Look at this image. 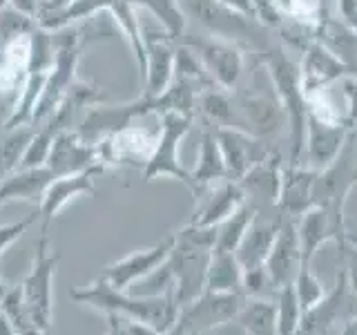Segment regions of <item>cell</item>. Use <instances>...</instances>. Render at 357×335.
I'll use <instances>...</instances> for the list:
<instances>
[{
	"label": "cell",
	"instance_id": "obj_42",
	"mask_svg": "<svg viewBox=\"0 0 357 335\" xmlns=\"http://www.w3.org/2000/svg\"><path fill=\"white\" fill-rule=\"evenodd\" d=\"M221 3L232 7L234 11H241L245 16H255V0H221Z\"/></svg>",
	"mask_w": 357,
	"mask_h": 335
},
{
	"label": "cell",
	"instance_id": "obj_48",
	"mask_svg": "<svg viewBox=\"0 0 357 335\" xmlns=\"http://www.w3.org/2000/svg\"><path fill=\"white\" fill-rule=\"evenodd\" d=\"M5 7H9V0H0V11H3Z\"/></svg>",
	"mask_w": 357,
	"mask_h": 335
},
{
	"label": "cell",
	"instance_id": "obj_11",
	"mask_svg": "<svg viewBox=\"0 0 357 335\" xmlns=\"http://www.w3.org/2000/svg\"><path fill=\"white\" fill-rule=\"evenodd\" d=\"M174 244H176V234H167L161 241H156L150 248H143V251H134L126 257H121L114 264L105 266L100 271V279H105L107 284H112L114 288L121 290H130L134 284H139L141 279H145L148 275H152L156 268H161L170 255L174 251Z\"/></svg>",
	"mask_w": 357,
	"mask_h": 335
},
{
	"label": "cell",
	"instance_id": "obj_33",
	"mask_svg": "<svg viewBox=\"0 0 357 335\" xmlns=\"http://www.w3.org/2000/svg\"><path fill=\"white\" fill-rule=\"evenodd\" d=\"M293 288H295L297 299H299L301 308H304V313L315 308L328 293L326 284L321 282V279L315 275V271L310 268V264H306V262L299 266V271L293 279Z\"/></svg>",
	"mask_w": 357,
	"mask_h": 335
},
{
	"label": "cell",
	"instance_id": "obj_43",
	"mask_svg": "<svg viewBox=\"0 0 357 335\" xmlns=\"http://www.w3.org/2000/svg\"><path fill=\"white\" fill-rule=\"evenodd\" d=\"M107 318V331L105 335H126L123 333V318L121 315H114V313H109Z\"/></svg>",
	"mask_w": 357,
	"mask_h": 335
},
{
	"label": "cell",
	"instance_id": "obj_19",
	"mask_svg": "<svg viewBox=\"0 0 357 335\" xmlns=\"http://www.w3.org/2000/svg\"><path fill=\"white\" fill-rule=\"evenodd\" d=\"M245 193L239 181L234 179H223L217 186L208 190V195L195 210L192 219L188 223L197 228H217L245 204Z\"/></svg>",
	"mask_w": 357,
	"mask_h": 335
},
{
	"label": "cell",
	"instance_id": "obj_20",
	"mask_svg": "<svg viewBox=\"0 0 357 335\" xmlns=\"http://www.w3.org/2000/svg\"><path fill=\"white\" fill-rule=\"evenodd\" d=\"M301 264H304V260H301V246L297 237L295 219L284 217L282 228L277 232V239L264 262V268L268 271V275H271L273 284L277 288H282V286L293 284Z\"/></svg>",
	"mask_w": 357,
	"mask_h": 335
},
{
	"label": "cell",
	"instance_id": "obj_5",
	"mask_svg": "<svg viewBox=\"0 0 357 335\" xmlns=\"http://www.w3.org/2000/svg\"><path fill=\"white\" fill-rule=\"evenodd\" d=\"M174 234L176 244L170 255V268L174 277V299L181 308L206 290V273L215 248L217 228H197L188 223Z\"/></svg>",
	"mask_w": 357,
	"mask_h": 335
},
{
	"label": "cell",
	"instance_id": "obj_28",
	"mask_svg": "<svg viewBox=\"0 0 357 335\" xmlns=\"http://www.w3.org/2000/svg\"><path fill=\"white\" fill-rule=\"evenodd\" d=\"M241 284L243 266L237 260V253L212 251L206 273V290L210 293H241Z\"/></svg>",
	"mask_w": 357,
	"mask_h": 335
},
{
	"label": "cell",
	"instance_id": "obj_35",
	"mask_svg": "<svg viewBox=\"0 0 357 335\" xmlns=\"http://www.w3.org/2000/svg\"><path fill=\"white\" fill-rule=\"evenodd\" d=\"M277 286L273 284L271 275L264 266L243 268V284L241 293L248 299H271V295H277Z\"/></svg>",
	"mask_w": 357,
	"mask_h": 335
},
{
	"label": "cell",
	"instance_id": "obj_30",
	"mask_svg": "<svg viewBox=\"0 0 357 335\" xmlns=\"http://www.w3.org/2000/svg\"><path fill=\"white\" fill-rule=\"evenodd\" d=\"M257 210L252 204H245L234 212V215H230L223 223H219L217 226V239H215V248L217 253H237L241 239L245 237V232H248L252 219L257 217Z\"/></svg>",
	"mask_w": 357,
	"mask_h": 335
},
{
	"label": "cell",
	"instance_id": "obj_32",
	"mask_svg": "<svg viewBox=\"0 0 357 335\" xmlns=\"http://www.w3.org/2000/svg\"><path fill=\"white\" fill-rule=\"evenodd\" d=\"M275 313H277V333L279 335H297L304 320V308H301L293 284L282 286L275 295Z\"/></svg>",
	"mask_w": 357,
	"mask_h": 335
},
{
	"label": "cell",
	"instance_id": "obj_4",
	"mask_svg": "<svg viewBox=\"0 0 357 335\" xmlns=\"http://www.w3.org/2000/svg\"><path fill=\"white\" fill-rule=\"evenodd\" d=\"M188 18H195L197 25L208 36L228 40L243 50H252L257 56L273 47L268 40V29L255 16L223 5L221 0H178Z\"/></svg>",
	"mask_w": 357,
	"mask_h": 335
},
{
	"label": "cell",
	"instance_id": "obj_17",
	"mask_svg": "<svg viewBox=\"0 0 357 335\" xmlns=\"http://www.w3.org/2000/svg\"><path fill=\"white\" fill-rule=\"evenodd\" d=\"M349 128L337 126V123L319 121L312 114L306 119V134H304V156L306 165L312 170H324L340 156L342 148L349 141ZM301 156V159H304Z\"/></svg>",
	"mask_w": 357,
	"mask_h": 335
},
{
	"label": "cell",
	"instance_id": "obj_27",
	"mask_svg": "<svg viewBox=\"0 0 357 335\" xmlns=\"http://www.w3.org/2000/svg\"><path fill=\"white\" fill-rule=\"evenodd\" d=\"M54 179V174L47 168H18L11 172L0 188L5 190L7 204L9 201H27V204L38 206L45 188Z\"/></svg>",
	"mask_w": 357,
	"mask_h": 335
},
{
	"label": "cell",
	"instance_id": "obj_29",
	"mask_svg": "<svg viewBox=\"0 0 357 335\" xmlns=\"http://www.w3.org/2000/svg\"><path fill=\"white\" fill-rule=\"evenodd\" d=\"M245 335H279L277 333V313L275 299H248L239 311L237 320Z\"/></svg>",
	"mask_w": 357,
	"mask_h": 335
},
{
	"label": "cell",
	"instance_id": "obj_1",
	"mask_svg": "<svg viewBox=\"0 0 357 335\" xmlns=\"http://www.w3.org/2000/svg\"><path fill=\"white\" fill-rule=\"evenodd\" d=\"M70 297L83 306H89L98 313H114L126 320H137L152 324L165 335L174 329L176 318H178V304L172 293L167 295H154V297H143V295H134L128 290L114 288L107 284L105 279L96 277L92 284L81 286V288H72Z\"/></svg>",
	"mask_w": 357,
	"mask_h": 335
},
{
	"label": "cell",
	"instance_id": "obj_25",
	"mask_svg": "<svg viewBox=\"0 0 357 335\" xmlns=\"http://www.w3.org/2000/svg\"><path fill=\"white\" fill-rule=\"evenodd\" d=\"M197 110L201 112L212 128H234L243 130V121L237 105H234L232 92L221 87H208L197 96Z\"/></svg>",
	"mask_w": 357,
	"mask_h": 335
},
{
	"label": "cell",
	"instance_id": "obj_41",
	"mask_svg": "<svg viewBox=\"0 0 357 335\" xmlns=\"http://www.w3.org/2000/svg\"><path fill=\"white\" fill-rule=\"evenodd\" d=\"M38 0H9V7L20 11V14H25L29 18L36 20L38 18Z\"/></svg>",
	"mask_w": 357,
	"mask_h": 335
},
{
	"label": "cell",
	"instance_id": "obj_15",
	"mask_svg": "<svg viewBox=\"0 0 357 335\" xmlns=\"http://www.w3.org/2000/svg\"><path fill=\"white\" fill-rule=\"evenodd\" d=\"M103 172H105V168H92V170H85V172L54 177L47 184V188H45L40 204H38V217L43 219V230H47L54 217L59 215L70 201L78 197H96L94 177Z\"/></svg>",
	"mask_w": 357,
	"mask_h": 335
},
{
	"label": "cell",
	"instance_id": "obj_36",
	"mask_svg": "<svg viewBox=\"0 0 357 335\" xmlns=\"http://www.w3.org/2000/svg\"><path fill=\"white\" fill-rule=\"evenodd\" d=\"M33 29H36V20L33 18L20 14V11L11 7H5L0 11V45L20 36H29Z\"/></svg>",
	"mask_w": 357,
	"mask_h": 335
},
{
	"label": "cell",
	"instance_id": "obj_2",
	"mask_svg": "<svg viewBox=\"0 0 357 335\" xmlns=\"http://www.w3.org/2000/svg\"><path fill=\"white\" fill-rule=\"evenodd\" d=\"M259 63L266 67L271 83L275 87V96L286 114V130L290 141V161L301 163L304 156V134H306V119H308V103L304 87H301L299 63H295L286 50L271 47L259 54Z\"/></svg>",
	"mask_w": 357,
	"mask_h": 335
},
{
	"label": "cell",
	"instance_id": "obj_37",
	"mask_svg": "<svg viewBox=\"0 0 357 335\" xmlns=\"http://www.w3.org/2000/svg\"><path fill=\"white\" fill-rule=\"evenodd\" d=\"M36 217L38 215H29L27 219H20L14 223H3V226H0V257L5 255V251L9 248V246H14L22 234L27 232V228L36 221Z\"/></svg>",
	"mask_w": 357,
	"mask_h": 335
},
{
	"label": "cell",
	"instance_id": "obj_24",
	"mask_svg": "<svg viewBox=\"0 0 357 335\" xmlns=\"http://www.w3.org/2000/svg\"><path fill=\"white\" fill-rule=\"evenodd\" d=\"M192 174V184H195V199L201 197L206 188L215 186L223 179H228L226 172V163H223V156L219 150V143L215 137V128H206L201 132V143H199V159Z\"/></svg>",
	"mask_w": 357,
	"mask_h": 335
},
{
	"label": "cell",
	"instance_id": "obj_49",
	"mask_svg": "<svg viewBox=\"0 0 357 335\" xmlns=\"http://www.w3.org/2000/svg\"><path fill=\"white\" fill-rule=\"evenodd\" d=\"M43 335H52V331H50V333H43Z\"/></svg>",
	"mask_w": 357,
	"mask_h": 335
},
{
	"label": "cell",
	"instance_id": "obj_38",
	"mask_svg": "<svg viewBox=\"0 0 357 335\" xmlns=\"http://www.w3.org/2000/svg\"><path fill=\"white\" fill-rule=\"evenodd\" d=\"M340 248H342V268L346 273V282H349L351 293L357 297V244L351 241L349 237Z\"/></svg>",
	"mask_w": 357,
	"mask_h": 335
},
{
	"label": "cell",
	"instance_id": "obj_23",
	"mask_svg": "<svg viewBox=\"0 0 357 335\" xmlns=\"http://www.w3.org/2000/svg\"><path fill=\"white\" fill-rule=\"evenodd\" d=\"M282 219H268L261 217L257 212V217L252 219L248 232L241 239L239 248H237V260L243 268H255V266H264L268 253H271L273 244L277 239V232L282 228Z\"/></svg>",
	"mask_w": 357,
	"mask_h": 335
},
{
	"label": "cell",
	"instance_id": "obj_7",
	"mask_svg": "<svg viewBox=\"0 0 357 335\" xmlns=\"http://www.w3.org/2000/svg\"><path fill=\"white\" fill-rule=\"evenodd\" d=\"M192 119L195 117L181 114V112H165V114L159 117L154 150L148 163L143 165V181H154L159 177H172L195 195L192 174H190V170H185V165L181 163V154H178L181 141L188 137L190 128H192Z\"/></svg>",
	"mask_w": 357,
	"mask_h": 335
},
{
	"label": "cell",
	"instance_id": "obj_13",
	"mask_svg": "<svg viewBox=\"0 0 357 335\" xmlns=\"http://www.w3.org/2000/svg\"><path fill=\"white\" fill-rule=\"evenodd\" d=\"M232 98L241 114L243 132H248L250 137L266 141L286 128V114L277 96H266L252 89H234Z\"/></svg>",
	"mask_w": 357,
	"mask_h": 335
},
{
	"label": "cell",
	"instance_id": "obj_44",
	"mask_svg": "<svg viewBox=\"0 0 357 335\" xmlns=\"http://www.w3.org/2000/svg\"><path fill=\"white\" fill-rule=\"evenodd\" d=\"M335 335H357V313L346 320L342 327L335 331Z\"/></svg>",
	"mask_w": 357,
	"mask_h": 335
},
{
	"label": "cell",
	"instance_id": "obj_34",
	"mask_svg": "<svg viewBox=\"0 0 357 335\" xmlns=\"http://www.w3.org/2000/svg\"><path fill=\"white\" fill-rule=\"evenodd\" d=\"M0 311L9 318V322L14 324L16 333H27V331H36L29 320V313L25 306V299H22V290L20 286H9L7 293L0 297Z\"/></svg>",
	"mask_w": 357,
	"mask_h": 335
},
{
	"label": "cell",
	"instance_id": "obj_39",
	"mask_svg": "<svg viewBox=\"0 0 357 335\" xmlns=\"http://www.w3.org/2000/svg\"><path fill=\"white\" fill-rule=\"evenodd\" d=\"M321 3L328 5V0H321ZM335 5H337L340 20L346 27L357 31V0H335Z\"/></svg>",
	"mask_w": 357,
	"mask_h": 335
},
{
	"label": "cell",
	"instance_id": "obj_6",
	"mask_svg": "<svg viewBox=\"0 0 357 335\" xmlns=\"http://www.w3.org/2000/svg\"><path fill=\"white\" fill-rule=\"evenodd\" d=\"M61 255L52 251L50 234L43 230L40 239L36 241L31 268L20 282L22 299L29 313V320L38 333L52 331V313H54V273L59 268Z\"/></svg>",
	"mask_w": 357,
	"mask_h": 335
},
{
	"label": "cell",
	"instance_id": "obj_21",
	"mask_svg": "<svg viewBox=\"0 0 357 335\" xmlns=\"http://www.w3.org/2000/svg\"><path fill=\"white\" fill-rule=\"evenodd\" d=\"M215 137L219 143V150L226 163L228 179H239L250 170V168L268 154V150H259L261 139L250 137L248 132L234 130V128H215Z\"/></svg>",
	"mask_w": 357,
	"mask_h": 335
},
{
	"label": "cell",
	"instance_id": "obj_40",
	"mask_svg": "<svg viewBox=\"0 0 357 335\" xmlns=\"http://www.w3.org/2000/svg\"><path fill=\"white\" fill-rule=\"evenodd\" d=\"M123 333H126V335H165L163 331L152 327V324L137 322V320H126V318H123Z\"/></svg>",
	"mask_w": 357,
	"mask_h": 335
},
{
	"label": "cell",
	"instance_id": "obj_46",
	"mask_svg": "<svg viewBox=\"0 0 357 335\" xmlns=\"http://www.w3.org/2000/svg\"><path fill=\"white\" fill-rule=\"evenodd\" d=\"M7 290H9V286L5 284V279H3V277H0V297H3V295L7 293Z\"/></svg>",
	"mask_w": 357,
	"mask_h": 335
},
{
	"label": "cell",
	"instance_id": "obj_18",
	"mask_svg": "<svg viewBox=\"0 0 357 335\" xmlns=\"http://www.w3.org/2000/svg\"><path fill=\"white\" fill-rule=\"evenodd\" d=\"M282 172H284L282 154L268 152L266 156H261V159L239 179L248 204H252L257 210L261 206L277 208L279 193H282Z\"/></svg>",
	"mask_w": 357,
	"mask_h": 335
},
{
	"label": "cell",
	"instance_id": "obj_16",
	"mask_svg": "<svg viewBox=\"0 0 357 335\" xmlns=\"http://www.w3.org/2000/svg\"><path fill=\"white\" fill-rule=\"evenodd\" d=\"M299 54H301L299 76H301L304 94L317 92L321 87H328L333 83H337L342 76L349 74V70H346V65L342 63L340 56L321 40L308 43Z\"/></svg>",
	"mask_w": 357,
	"mask_h": 335
},
{
	"label": "cell",
	"instance_id": "obj_31",
	"mask_svg": "<svg viewBox=\"0 0 357 335\" xmlns=\"http://www.w3.org/2000/svg\"><path fill=\"white\" fill-rule=\"evenodd\" d=\"M134 7L148 9L154 18H159L161 27L170 34V36L178 43L185 34L188 16L178 0H132Z\"/></svg>",
	"mask_w": 357,
	"mask_h": 335
},
{
	"label": "cell",
	"instance_id": "obj_47",
	"mask_svg": "<svg viewBox=\"0 0 357 335\" xmlns=\"http://www.w3.org/2000/svg\"><path fill=\"white\" fill-rule=\"evenodd\" d=\"M7 204V197H5V190L0 188V206H5Z\"/></svg>",
	"mask_w": 357,
	"mask_h": 335
},
{
	"label": "cell",
	"instance_id": "obj_12",
	"mask_svg": "<svg viewBox=\"0 0 357 335\" xmlns=\"http://www.w3.org/2000/svg\"><path fill=\"white\" fill-rule=\"evenodd\" d=\"M145 40V78H143V96H159L174 81L176 65V40L161 29L143 27Z\"/></svg>",
	"mask_w": 357,
	"mask_h": 335
},
{
	"label": "cell",
	"instance_id": "obj_26",
	"mask_svg": "<svg viewBox=\"0 0 357 335\" xmlns=\"http://www.w3.org/2000/svg\"><path fill=\"white\" fill-rule=\"evenodd\" d=\"M107 14L114 20V25L121 29V34L126 36L134 61L139 67L141 83L145 78V40H143V22L137 16V7L132 5V0H109Z\"/></svg>",
	"mask_w": 357,
	"mask_h": 335
},
{
	"label": "cell",
	"instance_id": "obj_9",
	"mask_svg": "<svg viewBox=\"0 0 357 335\" xmlns=\"http://www.w3.org/2000/svg\"><path fill=\"white\" fill-rule=\"evenodd\" d=\"M178 43L188 45L197 54V59L206 67V72L210 74L217 87L228 89V92L239 89V83L245 72L243 47L215 36H208V34H201V36H188V34H183V38Z\"/></svg>",
	"mask_w": 357,
	"mask_h": 335
},
{
	"label": "cell",
	"instance_id": "obj_10",
	"mask_svg": "<svg viewBox=\"0 0 357 335\" xmlns=\"http://www.w3.org/2000/svg\"><path fill=\"white\" fill-rule=\"evenodd\" d=\"M295 228L301 246V260L306 264L312 262V257L317 255L324 244L335 241L337 246H342L349 239L344 208L340 206L315 204L295 221Z\"/></svg>",
	"mask_w": 357,
	"mask_h": 335
},
{
	"label": "cell",
	"instance_id": "obj_14",
	"mask_svg": "<svg viewBox=\"0 0 357 335\" xmlns=\"http://www.w3.org/2000/svg\"><path fill=\"white\" fill-rule=\"evenodd\" d=\"M47 170L54 177H65L74 172H85L92 168H103L98 156V145L87 143L78 130H63L54 137L47 156Z\"/></svg>",
	"mask_w": 357,
	"mask_h": 335
},
{
	"label": "cell",
	"instance_id": "obj_3",
	"mask_svg": "<svg viewBox=\"0 0 357 335\" xmlns=\"http://www.w3.org/2000/svg\"><path fill=\"white\" fill-rule=\"evenodd\" d=\"M255 16L268 31H277L299 52L308 43L319 40L331 18L328 5L321 0H255Z\"/></svg>",
	"mask_w": 357,
	"mask_h": 335
},
{
	"label": "cell",
	"instance_id": "obj_45",
	"mask_svg": "<svg viewBox=\"0 0 357 335\" xmlns=\"http://www.w3.org/2000/svg\"><path fill=\"white\" fill-rule=\"evenodd\" d=\"M0 335H18L16 329H14V324L9 322V318L5 315L3 311H0Z\"/></svg>",
	"mask_w": 357,
	"mask_h": 335
},
{
	"label": "cell",
	"instance_id": "obj_22",
	"mask_svg": "<svg viewBox=\"0 0 357 335\" xmlns=\"http://www.w3.org/2000/svg\"><path fill=\"white\" fill-rule=\"evenodd\" d=\"M317 170L301 163H284L282 172V193H279L277 208L286 219H299L308 208L315 206L312 201V186H315Z\"/></svg>",
	"mask_w": 357,
	"mask_h": 335
},
{
	"label": "cell",
	"instance_id": "obj_8",
	"mask_svg": "<svg viewBox=\"0 0 357 335\" xmlns=\"http://www.w3.org/2000/svg\"><path fill=\"white\" fill-rule=\"evenodd\" d=\"M243 304L245 297L241 293H210V290H204L197 299L178 308L176 324L167 335H201L215 331L223 324L237 320Z\"/></svg>",
	"mask_w": 357,
	"mask_h": 335
}]
</instances>
